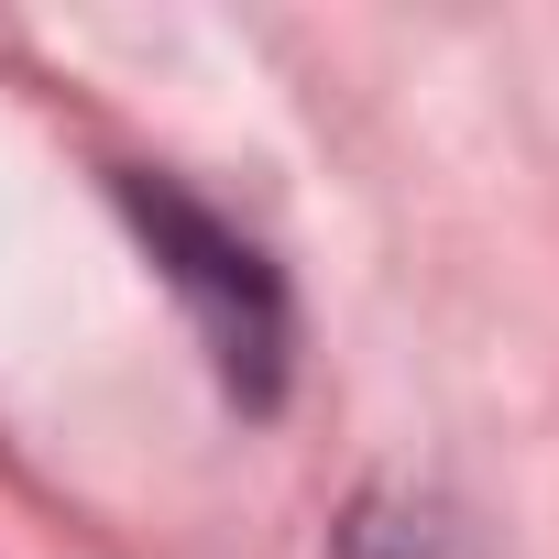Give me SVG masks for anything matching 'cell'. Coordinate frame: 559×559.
<instances>
[{
	"instance_id": "1",
	"label": "cell",
	"mask_w": 559,
	"mask_h": 559,
	"mask_svg": "<svg viewBox=\"0 0 559 559\" xmlns=\"http://www.w3.org/2000/svg\"><path fill=\"white\" fill-rule=\"evenodd\" d=\"M110 198H121V219L143 230L154 274L187 297V319H198V341H209L219 395L263 417L274 395H286V362H297L286 274L263 263V241H252V230H230L209 198H187V187H176V176H154V165H121V176H110Z\"/></svg>"
}]
</instances>
